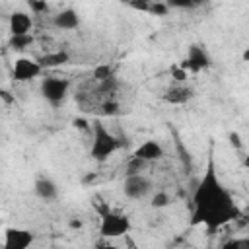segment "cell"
I'll use <instances>...</instances> for the list:
<instances>
[{"label": "cell", "instance_id": "1", "mask_svg": "<svg viewBox=\"0 0 249 249\" xmlns=\"http://www.w3.org/2000/svg\"><path fill=\"white\" fill-rule=\"evenodd\" d=\"M239 218V208L233 202L231 193L220 181L212 160L208 161L204 175L200 177L198 185L193 193V212L191 224L204 226L206 230H218L228 222Z\"/></svg>", "mask_w": 249, "mask_h": 249}, {"label": "cell", "instance_id": "2", "mask_svg": "<svg viewBox=\"0 0 249 249\" xmlns=\"http://www.w3.org/2000/svg\"><path fill=\"white\" fill-rule=\"evenodd\" d=\"M93 138H91V148H89V154H91V158L93 160H97V161H105L109 156H113L123 144H121V140L113 134V132H109L99 121L97 123H93Z\"/></svg>", "mask_w": 249, "mask_h": 249}, {"label": "cell", "instance_id": "3", "mask_svg": "<svg viewBox=\"0 0 249 249\" xmlns=\"http://www.w3.org/2000/svg\"><path fill=\"white\" fill-rule=\"evenodd\" d=\"M130 231V218L126 214L115 212V210H105L99 220V233L105 239H117L123 237L124 233Z\"/></svg>", "mask_w": 249, "mask_h": 249}, {"label": "cell", "instance_id": "4", "mask_svg": "<svg viewBox=\"0 0 249 249\" xmlns=\"http://www.w3.org/2000/svg\"><path fill=\"white\" fill-rule=\"evenodd\" d=\"M70 89V80L68 78H58V76H47L41 82V93L51 105H60Z\"/></svg>", "mask_w": 249, "mask_h": 249}, {"label": "cell", "instance_id": "5", "mask_svg": "<svg viewBox=\"0 0 249 249\" xmlns=\"http://www.w3.org/2000/svg\"><path fill=\"white\" fill-rule=\"evenodd\" d=\"M123 193H124V196H128L132 200H140L152 193V181L142 173L126 175L124 183H123Z\"/></svg>", "mask_w": 249, "mask_h": 249}, {"label": "cell", "instance_id": "6", "mask_svg": "<svg viewBox=\"0 0 249 249\" xmlns=\"http://www.w3.org/2000/svg\"><path fill=\"white\" fill-rule=\"evenodd\" d=\"M41 74H43V68L37 62V58L21 56L14 62V68H12V78L16 82H31V80L39 78Z\"/></svg>", "mask_w": 249, "mask_h": 249}, {"label": "cell", "instance_id": "7", "mask_svg": "<svg viewBox=\"0 0 249 249\" xmlns=\"http://www.w3.org/2000/svg\"><path fill=\"white\" fill-rule=\"evenodd\" d=\"M35 235L25 228H8L4 231L2 249H29Z\"/></svg>", "mask_w": 249, "mask_h": 249}, {"label": "cell", "instance_id": "8", "mask_svg": "<svg viewBox=\"0 0 249 249\" xmlns=\"http://www.w3.org/2000/svg\"><path fill=\"white\" fill-rule=\"evenodd\" d=\"M179 66L185 68L187 72H200V70L210 66V56L200 45H191L189 51H187L185 60L179 62Z\"/></svg>", "mask_w": 249, "mask_h": 249}, {"label": "cell", "instance_id": "9", "mask_svg": "<svg viewBox=\"0 0 249 249\" xmlns=\"http://www.w3.org/2000/svg\"><path fill=\"white\" fill-rule=\"evenodd\" d=\"M8 25H10V33L12 35H31V27H33V19L27 12H14L10 14V19H8Z\"/></svg>", "mask_w": 249, "mask_h": 249}, {"label": "cell", "instance_id": "10", "mask_svg": "<svg viewBox=\"0 0 249 249\" xmlns=\"http://www.w3.org/2000/svg\"><path fill=\"white\" fill-rule=\"evenodd\" d=\"M132 156L138 158V160H142L144 163H148V161H156V160L163 158V148H161V144H160L158 140H144V142L134 150Z\"/></svg>", "mask_w": 249, "mask_h": 249}, {"label": "cell", "instance_id": "11", "mask_svg": "<svg viewBox=\"0 0 249 249\" xmlns=\"http://www.w3.org/2000/svg\"><path fill=\"white\" fill-rule=\"evenodd\" d=\"M193 95H195L193 88H189V86H185V84H173V86L167 88V91L163 93V99H165L167 103H171V105H183V103H187L189 99H193Z\"/></svg>", "mask_w": 249, "mask_h": 249}, {"label": "cell", "instance_id": "12", "mask_svg": "<svg viewBox=\"0 0 249 249\" xmlns=\"http://www.w3.org/2000/svg\"><path fill=\"white\" fill-rule=\"evenodd\" d=\"M53 25L58 27V29H64V31H72L80 25V16L72 8L60 10L56 16H53Z\"/></svg>", "mask_w": 249, "mask_h": 249}, {"label": "cell", "instance_id": "13", "mask_svg": "<svg viewBox=\"0 0 249 249\" xmlns=\"http://www.w3.org/2000/svg\"><path fill=\"white\" fill-rule=\"evenodd\" d=\"M68 60H70V56L66 51H47L43 56L37 58V62L41 64L43 70L45 68H58V66L66 64Z\"/></svg>", "mask_w": 249, "mask_h": 249}, {"label": "cell", "instance_id": "14", "mask_svg": "<svg viewBox=\"0 0 249 249\" xmlns=\"http://www.w3.org/2000/svg\"><path fill=\"white\" fill-rule=\"evenodd\" d=\"M35 195L43 200H54L58 196V187L54 185V181H51L49 177H39L35 181V187H33Z\"/></svg>", "mask_w": 249, "mask_h": 249}, {"label": "cell", "instance_id": "15", "mask_svg": "<svg viewBox=\"0 0 249 249\" xmlns=\"http://www.w3.org/2000/svg\"><path fill=\"white\" fill-rule=\"evenodd\" d=\"M91 78L95 84H101V82H107L111 78H115V70L111 64H97L91 72Z\"/></svg>", "mask_w": 249, "mask_h": 249}, {"label": "cell", "instance_id": "16", "mask_svg": "<svg viewBox=\"0 0 249 249\" xmlns=\"http://www.w3.org/2000/svg\"><path fill=\"white\" fill-rule=\"evenodd\" d=\"M33 45V35H10V47L14 51H23Z\"/></svg>", "mask_w": 249, "mask_h": 249}, {"label": "cell", "instance_id": "17", "mask_svg": "<svg viewBox=\"0 0 249 249\" xmlns=\"http://www.w3.org/2000/svg\"><path fill=\"white\" fill-rule=\"evenodd\" d=\"M150 202H152L154 208H165L171 202V198H169V195L165 191H156V193H152Z\"/></svg>", "mask_w": 249, "mask_h": 249}, {"label": "cell", "instance_id": "18", "mask_svg": "<svg viewBox=\"0 0 249 249\" xmlns=\"http://www.w3.org/2000/svg\"><path fill=\"white\" fill-rule=\"evenodd\" d=\"M222 249H249V239L247 237H231L222 245Z\"/></svg>", "mask_w": 249, "mask_h": 249}, {"label": "cell", "instance_id": "19", "mask_svg": "<svg viewBox=\"0 0 249 249\" xmlns=\"http://www.w3.org/2000/svg\"><path fill=\"white\" fill-rule=\"evenodd\" d=\"M167 12H169L167 2H150L148 14H152V16H167Z\"/></svg>", "mask_w": 249, "mask_h": 249}, {"label": "cell", "instance_id": "20", "mask_svg": "<svg viewBox=\"0 0 249 249\" xmlns=\"http://www.w3.org/2000/svg\"><path fill=\"white\" fill-rule=\"evenodd\" d=\"M171 78L175 84H185L189 78V72L185 68H181L179 64H175V66H171Z\"/></svg>", "mask_w": 249, "mask_h": 249}, {"label": "cell", "instance_id": "21", "mask_svg": "<svg viewBox=\"0 0 249 249\" xmlns=\"http://www.w3.org/2000/svg\"><path fill=\"white\" fill-rule=\"evenodd\" d=\"M119 109H121V107H119V103H117L113 97L101 101V113H103V115H109V117H111V115H117Z\"/></svg>", "mask_w": 249, "mask_h": 249}, {"label": "cell", "instance_id": "22", "mask_svg": "<svg viewBox=\"0 0 249 249\" xmlns=\"http://www.w3.org/2000/svg\"><path fill=\"white\" fill-rule=\"evenodd\" d=\"M142 167H144V161L132 156L126 163V175H138V173H142Z\"/></svg>", "mask_w": 249, "mask_h": 249}, {"label": "cell", "instance_id": "23", "mask_svg": "<svg viewBox=\"0 0 249 249\" xmlns=\"http://www.w3.org/2000/svg\"><path fill=\"white\" fill-rule=\"evenodd\" d=\"M29 8H31V12H35V14H45V12H49V4H47V2L31 0V2H29Z\"/></svg>", "mask_w": 249, "mask_h": 249}, {"label": "cell", "instance_id": "24", "mask_svg": "<svg viewBox=\"0 0 249 249\" xmlns=\"http://www.w3.org/2000/svg\"><path fill=\"white\" fill-rule=\"evenodd\" d=\"M169 8H195L196 2H189V0H171L167 2Z\"/></svg>", "mask_w": 249, "mask_h": 249}, {"label": "cell", "instance_id": "25", "mask_svg": "<svg viewBox=\"0 0 249 249\" xmlns=\"http://www.w3.org/2000/svg\"><path fill=\"white\" fill-rule=\"evenodd\" d=\"M128 6L130 8H134V10H138V12H148V8H150V2L148 0H132V2H128Z\"/></svg>", "mask_w": 249, "mask_h": 249}, {"label": "cell", "instance_id": "26", "mask_svg": "<svg viewBox=\"0 0 249 249\" xmlns=\"http://www.w3.org/2000/svg\"><path fill=\"white\" fill-rule=\"evenodd\" d=\"M230 144L235 148V150H239V148H243V142H241V136L237 134V132H230Z\"/></svg>", "mask_w": 249, "mask_h": 249}, {"label": "cell", "instance_id": "27", "mask_svg": "<svg viewBox=\"0 0 249 249\" xmlns=\"http://www.w3.org/2000/svg\"><path fill=\"white\" fill-rule=\"evenodd\" d=\"M72 124H74L76 128H80V130H89L88 121H86V119H82V117H76V119L72 121Z\"/></svg>", "mask_w": 249, "mask_h": 249}, {"label": "cell", "instance_id": "28", "mask_svg": "<svg viewBox=\"0 0 249 249\" xmlns=\"http://www.w3.org/2000/svg\"><path fill=\"white\" fill-rule=\"evenodd\" d=\"M0 99H4V101L10 105V103H14V99H16V97H14V95H10V91H6V89H0Z\"/></svg>", "mask_w": 249, "mask_h": 249}, {"label": "cell", "instance_id": "29", "mask_svg": "<svg viewBox=\"0 0 249 249\" xmlns=\"http://www.w3.org/2000/svg\"><path fill=\"white\" fill-rule=\"evenodd\" d=\"M97 249H121V247L115 245V243H103V245H99Z\"/></svg>", "mask_w": 249, "mask_h": 249}]
</instances>
